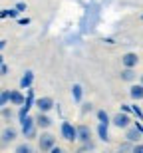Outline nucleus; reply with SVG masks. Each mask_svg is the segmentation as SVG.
<instances>
[{"mask_svg":"<svg viewBox=\"0 0 143 153\" xmlns=\"http://www.w3.org/2000/svg\"><path fill=\"white\" fill-rule=\"evenodd\" d=\"M2 105H6V102L2 100V96H0V109H2Z\"/></svg>","mask_w":143,"mask_h":153,"instance_id":"2f4dec72","label":"nucleus"},{"mask_svg":"<svg viewBox=\"0 0 143 153\" xmlns=\"http://www.w3.org/2000/svg\"><path fill=\"white\" fill-rule=\"evenodd\" d=\"M119 78H121V82H133V79L137 78V74H135V70H131V68H123Z\"/></svg>","mask_w":143,"mask_h":153,"instance_id":"4468645a","label":"nucleus"},{"mask_svg":"<svg viewBox=\"0 0 143 153\" xmlns=\"http://www.w3.org/2000/svg\"><path fill=\"white\" fill-rule=\"evenodd\" d=\"M50 153H66V151H64V149H62V147H58V145H56V147L52 149V151H50Z\"/></svg>","mask_w":143,"mask_h":153,"instance_id":"cd10ccee","label":"nucleus"},{"mask_svg":"<svg viewBox=\"0 0 143 153\" xmlns=\"http://www.w3.org/2000/svg\"><path fill=\"white\" fill-rule=\"evenodd\" d=\"M30 108H32V105H28V103H24V105H20V111H18V117H20V119L28 117V111H30Z\"/></svg>","mask_w":143,"mask_h":153,"instance_id":"412c9836","label":"nucleus"},{"mask_svg":"<svg viewBox=\"0 0 143 153\" xmlns=\"http://www.w3.org/2000/svg\"><path fill=\"white\" fill-rule=\"evenodd\" d=\"M20 129H22V135L26 137V141L34 139L38 135V127H36V117L28 115V117L20 119Z\"/></svg>","mask_w":143,"mask_h":153,"instance_id":"f257e3e1","label":"nucleus"},{"mask_svg":"<svg viewBox=\"0 0 143 153\" xmlns=\"http://www.w3.org/2000/svg\"><path fill=\"white\" fill-rule=\"evenodd\" d=\"M4 48H6V40H0V52L4 50Z\"/></svg>","mask_w":143,"mask_h":153,"instance_id":"7c9ffc66","label":"nucleus"},{"mask_svg":"<svg viewBox=\"0 0 143 153\" xmlns=\"http://www.w3.org/2000/svg\"><path fill=\"white\" fill-rule=\"evenodd\" d=\"M141 18H143V16H141Z\"/></svg>","mask_w":143,"mask_h":153,"instance_id":"f704fd0d","label":"nucleus"},{"mask_svg":"<svg viewBox=\"0 0 143 153\" xmlns=\"http://www.w3.org/2000/svg\"><path fill=\"white\" fill-rule=\"evenodd\" d=\"M97 121L103 123V125H109L111 123V117H109V114L105 111V109H99V111H97Z\"/></svg>","mask_w":143,"mask_h":153,"instance_id":"a211bd4d","label":"nucleus"},{"mask_svg":"<svg viewBox=\"0 0 143 153\" xmlns=\"http://www.w3.org/2000/svg\"><path fill=\"white\" fill-rule=\"evenodd\" d=\"M82 96H84V88H82V84H74L72 85V100H74L76 103H80Z\"/></svg>","mask_w":143,"mask_h":153,"instance_id":"2eb2a0df","label":"nucleus"},{"mask_svg":"<svg viewBox=\"0 0 143 153\" xmlns=\"http://www.w3.org/2000/svg\"><path fill=\"white\" fill-rule=\"evenodd\" d=\"M78 141H80L82 145L92 143V129H90V125H86V123L78 125Z\"/></svg>","mask_w":143,"mask_h":153,"instance_id":"423d86ee","label":"nucleus"},{"mask_svg":"<svg viewBox=\"0 0 143 153\" xmlns=\"http://www.w3.org/2000/svg\"><path fill=\"white\" fill-rule=\"evenodd\" d=\"M0 66H4V60H2V54H0Z\"/></svg>","mask_w":143,"mask_h":153,"instance_id":"473e14b6","label":"nucleus"},{"mask_svg":"<svg viewBox=\"0 0 143 153\" xmlns=\"http://www.w3.org/2000/svg\"><path fill=\"white\" fill-rule=\"evenodd\" d=\"M60 135L66 141H78V127L72 125L70 121H62V125H60Z\"/></svg>","mask_w":143,"mask_h":153,"instance_id":"7ed1b4c3","label":"nucleus"},{"mask_svg":"<svg viewBox=\"0 0 143 153\" xmlns=\"http://www.w3.org/2000/svg\"><path fill=\"white\" fill-rule=\"evenodd\" d=\"M97 135H99V139H102L103 143H107V141H109V131H107V125H103V123L97 125Z\"/></svg>","mask_w":143,"mask_h":153,"instance_id":"f3484780","label":"nucleus"},{"mask_svg":"<svg viewBox=\"0 0 143 153\" xmlns=\"http://www.w3.org/2000/svg\"><path fill=\"white\" fill-rule=\"evenodd\" d=\"M131 153H143V141L141 143H135L133 149H131Z\"/></svg>","mask_w":143,"mask_h":153,"instance_id":"5701e85b","label":"nucleus"},{"mask_svg":"<svg viewBox=\"0 0 143 153\" xmlns=\"http://www.w3.org/2000/svg\"><path fill=\"white\" fill-rule=\"evenodd\" d=\"M141 85H143V74H141Z\"/></svg>","mask_w":143,"mask_h":153,"instance_id":"72a5a7b5","label":"nucleus"},{"mask_svg":"<svg viewBox=\"0 0 143 153\" xmlns=\"http://www.w3.org/2000/svg\"><path fill=\"white\" fill-rule=\"evenodd\" d=\"M18 22L22 24V26H26V24H30V18H20V20H18Z\"/></svg>","mask_w":143,"mask_h":153,"instance_id":"c85d7f7f","label":"nucleus"},{"mask_svg":"<svg viewBox=\"0 0 143 153\" xmlns=\"http://www.w3.org/2000/svg\"><path fill=\"white\" fill-rule=\"evenodd\" d=\"M54 147H56V135L50 131H42L38 135V149L42 153H50Z\"/></svg>","mask_w":143,"mask_h":153,"instance_id":"f03ea898","label":"nucleus"},{"mask_svg":"<svg viewBox=\"0 0 143 153\" xmlns=\"http://www.w3.org/2000/svg\"><path fill=\"white\" fill-rule=\"evenodd\" d=\"M111 123H113L117 129H123V131H125L127 127H131V125H133V119L129 117V114L119 111V114H115L113 117H111Z\"/></svg>","mask_w":143,"mask_h":153,"instance_id":"20e7f679","label":"nucleus"},{"mask_svg":"<svg viewBox=\"0 0 143 153\" xmlns=\"http://www.w3.org/2000/svg\"><path fill=\"white\" fill-rule=\"evenodd\" d=\"M121 64H123V68H135L139 64V56L135 54V52H127V54H123L121 56Z\"/></svg>","mask_w":143,"mask_h":153,"instance_id":"1a4fd4ad","label":"nucleus"},{"mask_svg":"<svg viewBox=\"0 0 143 153\" xmlns=\"http://www.w3.org/2000/svg\"><path fill=\"white\" fill-rule=\"evenodd\" d=\"M121 111H123V114H129V111H131V105H125V103H121Z\"/></svg>","mask_w":143,"mask_h":153,"instance_id":"a878e982","label":"nucleus"},{"mask_svg":"<svg viewBox=\"0 0 143 153\" xmlns=\"http://www.w3.org/2000/svg\"><path fill=\"white\" fill-rule=\"evenodd\" d=\"M16 137H18V129H16V127H10V125L4 127L2 133H0V147L14 143V141H16Z\"/></svg>","mask_w":143,"mask_h":153,"instance_id":"39448f33","label":"nucleus"},{"mask_svg":"<svg viewBox=\"0 0 143 153\" xmlns=\"http://www.w3.org/2000/svg\"><path fill=\"white\" fill-rule=\"evenodd\" d=\"M131 149H133V143L123 141V143H119V147H117V151H115V153H131Z\"/></svg>","mask_w":143,"mask_h":153,"instance_id":"6ab92c4d","label":"nucleus"},{"mask_svg":"<svg viewBox=\"0 0 143 153\" xmlns=\"http://www.w3.org/2000/svg\"><path fill=\"white\" fill-rule=\"evenodd\" d=\"M14 153H34V147H32L28 141H22L14 147Z\"/></svg>","mask_w":143,"mask_h":153,"instance_id":"dca6fc26","label":"nucleus"},{"mask_svg":"<svg viewBox=\"0 0 143 153\" xmlns=\"http://www.w3.org/2000/svg\"><path fill=\"white\" fill-rule=\"evenodd\" d=\"M36 108H38V111H42V114H48L56 103H54V100H52L50 96H44V97H40V100H36V103H34Z\"/></svg>","mask_w":143,"mask_h":153,"instance_id":"0eeeda50","label":"nucleus"},{"mask_svg":"<svg viewBox=\"0 0 143 153\" xmlns=\"http://www.w3.org/2000/svg\"><path fill=\"white\" fill-rule=\"evenodd\" d=\"M36 127L38 129H48V127H52V119L46 114L38 111V115H36Z\"/></svg>","mask_w":143,"mask_h":153,"instance_id":"9d476101","label":"nucleus"},{"mask_svg":"<svg viewBox=\"0 0 143 153\" xmlns=\"http://www.w3.org/2000/svg\"><path fill=\"white\" fill-rule=\"evenodd\" d=\"M131 111L135 114V117H137L139 121H143V111H141V108H139L137 103H135V105H131Z\"/></svg>","mask_w":143,"mask_h":153,"instance_id":"4be33fe9","label":"nucleus"},{"mask_svg":"<svg viewBox=\"0 0 143 153\" xmlns=\"http://www.w3.org/2000/svg\"><path fill=\"white\" fill-rule=\"evenodd\" d=\"M141 137H143V133L135 127V125H131V127H127L125 129V141H129V143H141Z\"/></svg>","mask_w":143,"mask_h":153,"instance_id":"6e6552de","label":"nucleus"},{"mask_svg":"<svg viewBox=\"0 0 143 153\" xmlns=\"http://www.w3.org/2000/svg\"><path fill=\"white\" fill-rule=\"evenodd\" d=\"M10 103L12 105H24V103H26V97L18 90H10Z\"/></svg>","mask_w":143,"mask_h":153,"instance_id":"ddd939ff","label":"nucleus"},{"mask_svg":"<svg viewBox=\"0 0 143 153\" xmlns=\"http://www.w3.org/2000/svg\"><path fill=\"white\" fill-rule=\"evenodd\" d=\"M20 12L16 10V8H8V10H2L0 12V18H6V16H10V18H16Z\"/></svg>","mask_w":143,"mask_h":153,"instance_id":"aec40b11","label":"nucleus"},{"mask_svg":"<svg viewBox=\"0 0 143 153\" xmlns=\"http://www.w3.org/2000/svg\"><path fill=\"white\" fill-rule=\"evenodd\" d=\"M16 10L18 12H24V10H26V4H24V2H18V4H16Z\"/></svg>","mask_w":143,"mask_h":153,"instance_id":"393cba45","label":"nucleus"},{"mask_svg":"<svg viewBox=\"0 0 143 153\" xmlns=\"http://www.w3.org/2000/svg\"><path fill=\"white\" fill-rule=\"evenodd\" d=\"M6 72H8V66H0V76H6Z\"/></svg>","mask_w":143,"mask_h":153,"instance_id":"bb28decb","label":"nucleus"},{"mask_svg":"<svg viewBox=\"0 0 143 153\" xmlns=\"http://www.w3.org/2000/svg\"><path fill=\"white\" fill-rule=\"evenodd\" d=\"M129 97H131L133 102L143 100V85L141 84H133L131 88H129Z\"/></svg>","mask_w":143,"mask_h":153,"instance_id":"f8f14e48","label":"nucleus"},{"mask_svg":"<svg viewBox=\"0 0 143 153\" xmlns=\"http://www.w3.org/2000/svg\"><path fill=\"white\" fill-rule=\"evenodd\" d=\"M92 109H93V105L87 102V103H84V108H82V114H87V111H92Z\"/></svg>","mask_w":143,"mask_h":153,"instance_id":"b1692460","label":"nucleus"},{"mask_svg":"<svg viewBox=\"0 0 143 153\" xmlns=\"http://www.w3.org/2000/svg\"><path fill=\"white\" fill-rule=\"evenodd\" d=\"M2 115H4V117H10L12 111H10V109H4V111H2Z\"/></svg>","mask_w":143,"mask_h":153,"instance_id":"c756f323","label":"nucleus"},{"mask_svg":"<svg viewBox=\"0 0 143 153\" xmlns=\"http://www.w3.org/2000/svg\"><path fill=\"white\" fill-rule=\"evenodd\" d=\"M32 84H34V72H32V70H28V72L20 78V88H22V90H30V88H32Z\"/></svg>","mask_w":143,"mask_h":153,"instance_id":"9b49d317","label":"nucleus"}]
</instances>
